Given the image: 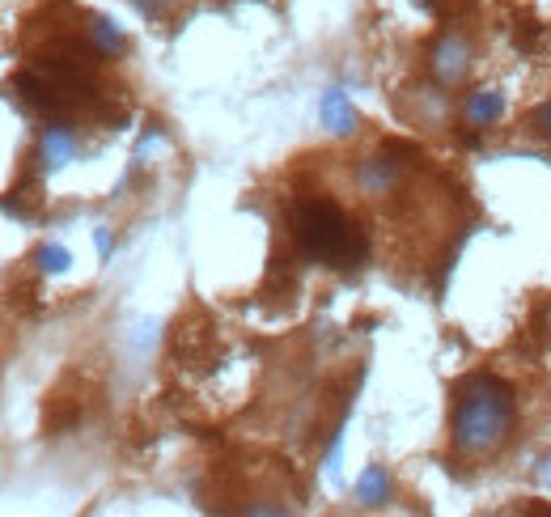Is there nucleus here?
Segmentation results:
<instances>
[{"label": "nucleus", "mask_w": 551, "mask_h": 517, "mask_svg": "<svg viewBox=\"0 0 551 517\" xmlns=\"http://www.w3.org/2000/svg\"><path fill=\"white\" fill-rule=\"evenodd\" d=\"M136 5H140V13H145V17H162L166 13V0H136Z\"/></svg>", "instance_id": "13"}, {"label": "nucleus", "mask_w": 551, "mask_h": 517, "mask_svg": "<svg viewBox=\"0 0 551 517\" xmlns=\"http://www.w3.org/2000/svg\"><path fill=\"white\" fill-rule=\"evenodd\" d=\"M467 68H471V51H467V43H462V39H441L433 47V73H437V81L454 85V81L467 77Z\"/></svg>", "instance_id": "4"}, {"label": "nucleus", "mask_w": 551, "mask_h": 517, "mask_svg": "<svg viewBox=\"0 0 551 517\" xmlns=\"http://www.w3.org/2000/svg\"><path fill=\"white\" fill-rule=\"evenodd\" d=\"M123 30L111 22V17H94V26H90V47L98 51V56H115V51H123Z\"/></svg>", "instance_id": "9"}, {"label": "nucleus", "mask_w": 551, "mask_h": 517, "mask_svg": "<svg viewBox=\"0 0 551 517\" xmlns=\"http://www.w3.org/2000/svg\"><path fill=\"white\" fill-rule=\"evenodd\" d=\"M518 420V403H513L509 382L492 378V373H471L458 386V407H454V445L462 454H488L505 445Z\"/></svg>", "instance_id": "1"}, {"label": "nucleus", "mask_w": 551, "mask_h": 517, "mask_svg": "<svg viewBox=\"0 0 551 517\" xmlns=\"http://www.w3.org/2000/svg\"><path fill=\"white\" fill-rule=\"evenodd\" d=\"M34 263H39V272H47V276H64L68 267H73V251L60 246V242H47V246H39Z\"/></svg>", "instance_id": "10"}, {"label": "nucleus", "mask_w": 551, "mask_h": 517, "mask_svg": "<svg viewBox=\"0 0 551 517\" xmlns=\"http://www.w3.org/2000/svg\"><path fill=\"white\" fill-rule=\"evenodd\" d=\"M530 128H535L539 136H551V102H543L535 115H530Z\"/></svg>", "instance_id": "11"}, {"label": "nucleus", "mask_w": 551, "mask_h": 517, "mask_svg": "<svg viewBox=\"0 0 551 517\" xmlns=\"http://www.w3.org/2000/svg\"><path fill=\"white\" fill-rule=\"evenodd\" d=\"M73 157H77V132L68 128V123H47L39 132V166L47 174H56L73 162Z\"/></svg>", "instance_id": "3"}, {"label": "nucleus", "mask_w": 551, "mask_h": 517, "mask_svg": "<svg viewBox=\"0 0 551 517\" xmlns=\"http://www.w3.org/2000/svg\"><path fill=\"white\" fill-rule=\"evenodd\" d=\"M94 242H98V255H102V259H111V246H115V242H111V229L98 225V229H94Z\"/></svg>", "instance_id": "12"}, {"label": "nucleus", "mask_w": 551, "mask_h": 517, "mask_svg": "<svg viewBox=\"0 0 551 517\" xmlns=\"http://www.w3.org/2000/svg\"><path fill=\"white\" fill-rule=\"evenodd\" d=\"M357 501L365 509H378V505L390 501V475H386V467H365V475L357 479Z\"/></svg>", "instance_id": "8"}, {"label": "nucleus", "mask_w": 551, "mask_h": 517, "mask_svg": "<svg viewBox=\"0 0 551 517\" xmlns=\"http://www.w3.org/2000/svg\"><path fill=\"white\" fill-rule=\"evenodd\" d=\"M505 111V94L501 89H475V94L462 102V119L471 123V128H488V123H496Z\"/></svg>", "instance_id": "6"}, {"label": "nucleus", "mask_w": 551, "mask_h": 517, "mask_svg": "<svg viewBox=\"0 0 551 517\" xmlns=\"http://www.w3.org/2000/svg\"><path fill=\"white\" fill-rule=\"evenodd\" d=\"M543 484H547V488H551V458H547V462H543Z\"/></svg>", "instance_id": "14"}, {"label": "nucleus", "mask_w": 551, "mask_h": 517, "mask_svg": "<svg viewBox=\"0 0 551 517\" xmlns=\"http://www.w3.org/2000/svg\"><path fill=\"white\" fill-rule=\"evenodd\" d=\"M399 166H403V162H395V157H390V153H382V157H369V162L361 166V187H365L369 195H386L390 187H395Z\"/></svg>", "instance_id": "7"}, {"label": "nucleus", "mask_w": 551, "mask_h": 517, "mask_svg": "<svg viewBox=\"0 0 551 517\" xmlns=\"http://www.w3.org/2000/svg\"><path fill=\"white\" fill-rule=\"evenodd\" d=\"M318 115H323V128L331 136H352V132H357V111H352V98L344 94V89H327Z\"/></svg>", "instance_id": "5"}, {"label": "nucleus", "mask_w": 551, "mask_h": 517, "mask_svg": "<svg viewBox=\"0 0 551 517\" xmlns=\"http://www.w3.org/2000/svg\"><path fill=\"white\" fill-rule=\"evenodd\" d=\"M293 229L301 251L327 267H352L365 259V229L348 221V212L335 200H301L293 212Z\"/></svg>", "instance_id": "2"}]
</instances>
